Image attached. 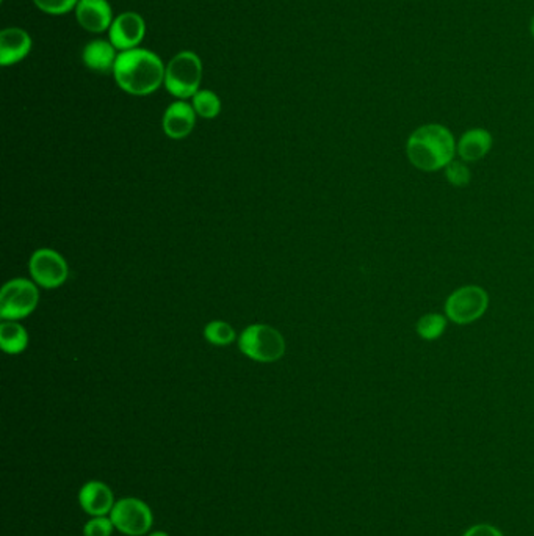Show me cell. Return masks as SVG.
Masks as SVG:
<instances>
[{"mask_svg":"<svg viewBox=\"0 0 534 536\" xmlns=\"http://www.w3.org/2000/svg\"><path fill=\"white\" fill-rule=\"evenodd\" d=\"M30 275L33 281L41 287L55 289L65 284L70 268L62 254L49 248H43L33 252L30 258Z\"/></svg>","mask_w":534,"mask_h":536,"instance_id":"ba28073f","label":"cell"},{"mask_svg":"<svg viewBox=\"0 0 534 536\" xmlns=\"http://www.w3.org/2000/svg\"><path fill=\"white\" fill-rule=\"evenodd\" d=\"M489 306L488 292L480 285H464L445 301V314L453 324L469 325L484 316Z\"/></svg>","mask_w":534,"mask_h":536,"instance_id":"5b68a950","label":"cell"},{"mask_svg":"<svg viewBox=\"0 0 534 536\" xmlns=\"http://www.w3.org/2000/svg\"><path fill=\"white\" fill-rule=\"evenodd\" d=\"M204 336L213 345L225 347V345H231L235 341V331L231 325L221 322V320H215L207 325Z\"/></svg>","mask_w":534,"mask_h":536,"instance_id":"ac0fdd59","label":"cell"},{"mask_svg":"<svg viewBox=\"0 0 534 536\" xmlns=\"http://www.w3.org/2000/svg\"><path fill=\"white\" fill-rule=\"evenodd\" d=\"M113 529L115 525L110 517L96 516L85 524L84 536H111Z\"/></svg>","mask_w":534,"mask_h":536,"instance_id":"7402d4cb","label":"cell"},{"mask_svg":"<svg viewBox=\"0 0 534 536\" xmlns=\"http://www.w3.org/2000/svg\"><path fill=\"white\" fill-rule=\"evenodd\" d=\"M447 320L440 314H426L422 317L417 324V333L425 341H434L444 334Z\"/></svg>","mask_w":534,"mask_h":536,"instance_id":"d6986e66","label":"cell"},{"mask_svg":"<svg viewBox=\"0 0 534 536\" xmlns=\"http://www.w3.org/2000/svg\"><path fill=\"white\" fill-rule=\"evenodd\" d=\"M194 111L196 115L206 120H213L219 115L221 111V101L219 97L210 90H200L193 96Z\"/></svg>","mask_w":534,"mask_h":536,"instance_id":"e0dca14e","label":"cell"},{"mask_svg":"<svg viewBox=\"0 0 534 536\" xmlns=\"http://www.w3.org/2000/svg\"><path fill=\"white\" fill-rule=\"evenodd\" d=\"M196 123L193 105L185 101H176L168 107L163 115V130L169 138L181 140L192 134Z\"/></svg>","mask_w":534,"mask_h":536,"instance_id":"4fadbf2b","label":"cell"},{"mask_svg":"<svg viewBox=\"0 0 534 536\" xmlns=\"http://www.w3.org/2000/svg\"><path fill=\"white\" fill-rule=\"evenodd\" d=\"M492 148V136L488 130H467L457 143L456 153L464 162L481 161Z\"/></svg>","mask_w":534,"mask_h":536,"instance_id":"9a60e30c","label":"cell"},{"mask_svg":"<svg viewBox=\"0 0 534 536\" xmlns=\"http://www.w3.org/2000/svg\"><path fill=\"white\" fill-rule=\"evenodd\" d=\"M167 66L160 57L148 49L119 52L113 68V78L121 90L132 96H148L165 84Z\"/></svg>","mask_w":534,"mask_h":536,"instance_id":"6da1fadb","label":"cell"},{"mask_svg":"<svg viewBox=\"0 0 534 536\" xmlns=\"http://www.w3.org/2000/svg\"><path fill=\"white\" fill-rule=\"evenodd\" d=\"M29 334L22 325L14 320H4L0 325V347L8 355H18L27 349Z\"/></svg>","mask_w":534,"mask_h":536,"instance_id":"2e32d148","label":"cell"},{"mask_svg":"<svg viewBox=\"0 0 534 536\" xmlns=\"http://www.w3.org/2000/svg\"><path fill=\"white\" fill-rule=\"evenodd\" d=\"M201 80H202V62L194 52H179L168 62L165 88L174 97L181 101L193 97L200 91Z\"/></svg>","mask_w":534,"mask_h":536,"instance_id":"3957f363","label":"cell"},{"mask_svg":"<svg viewBox=\"0 0 534 536\" xmlns=\"http://www.w3.org/2000/svg\"><path fill=\"white\" fill-rule=\"evenodd\" d=\"M116 59H118V54H116L115 45L107 39H93L85 45L84 52H82V62L91 71H113Z\"/></svg>","mask_w":534,"mask_h":536,"instance_id":"5bb4252c","label":"cell"},{"mask_svg":"<svg viewBox=\"0 0 534 536\" xmlns=\"http://www.w3.org/2000/svg\"><path fill=\"white\" fill-rule=\"evenodd\" d=\"M445 176H447V179H448L451 186L465 187V186H469L472 173H470V169H467L465 163L453 161L445 167Z\"/></svg>","mask_w":534,"mask_h":536,"instance_id":"44dd1931","label":"cell"},{"mask_svg":"<svg viewBox=\"0 0 534 536\" xmlns=\"http://www.w3.org/2000/svg\"><path fill=\"white\" fill-rule=\"evenodd\" d=\"M115 529L127 536H143L148 533L154 516L148 505L136 498L121 499L110 513Z\"/></svg>","mask_w":534,"mask_h":536,"instance_id":"52a82bcc","label":"cell"},{"mask_svg":"<svg viewBox=\"0 0 534 536\" xmlns=\"http://www.w3.org/2000/svg\"><path fill=\"white\" fill-rule=\"evenodd\" d=\"M78 502L82 510L93 517L110 515L116 504L113 491L105 483L97 480L88 482L82 486V490L78 492Z\"/></svg>","mask_w":534,"mask_h":536,"instance_id":"7c38bea8","label":"cell"},{"mask_svg":"<svg viewBox=\"0 0 534 536\" xmlns=\"http://www.w3.org/2000/svg\"><path fill=\"white\" fill-rule=\"evenodd\" d=\"M39 301L37 283L18 278L8 281L0 293V317L4 320H20L30 316Z\"/></svg>","mask_w":534,"mask_h":536,"instance_id":"8992f818","label":"cell"},{"mask_svg":"<svg viewBox=\"0 0 534 536\" xmlns=\"http://www.w3.org/2000/svg\"><path fill=\"white\" fill-rule=\"evenodd\" d=\"M76 18L85 30L103 33L109 30L113 22V10L109 0H78Z\"/></svg>","mask_w":534,"mask_h":536,"instance_id":"8fae6325","label":"cell"},{"mask_svg":"<svg viewBox=\"0 0 534 536\" xmlns=\"http://www.w3.org/2000/svg\"><path fill=\"white\" fill-rule=\"evenodd\" d=\"M33 4L45 14L62 16L78 7V0H33Z\"/></svg>","mask_w":534,"mask_h":536,"instance_id":"ffe728a7","label":"cell"},{"mask_svg":"<svg viewBox=\"0 0 534 536\" xmlns=\"http://www.w3.org/2000/svg\"><path fill=\"white\" fill-rule=\"evenodd\" d=\"M464 536H503L496 527L488 525V524H481V525H475L472 529L467 530V533Z\"/></svg>","mask_w":534,"mask_h":536,"instance_id":"603a6c76","label":"cell"},{"mask_svg":"<svg viewBox=\"0 0 534 536\" xmlns=\"http://www.w3.org/2000/svg\"><path fill=\"white\" fill-rule=\"evenodd\" d=\"M32 37L20 27H7L0 32V65H16L32 51Z\"/></svg>","mask_w":534,"mask_h":536,"instance_id":"30bf717a","label":"cell"},{"mask_svg":"<svg viewBox=\"0 0 534 536\" xmlns=\"http://www.w3.org/2000/svg\"><path fill=\"white\" fill-rule=\"evenodd\" d=\"M240 351L258 362H275L285 353L283 334L270 325H251L239 339Z\"/></svg>","mask_w":534,"mask_h":536,"instance_id":"277c9868","label":"cell"},{"mask_svg":"<svg viewBox=\"0 0 534 536\" xmlns=\"http://www.w3.org/2000/svg\"><path fill=\"white\" fill-rule=\"evenodd\" d=\"M146 35V22L136 12L118 14L109 29V41L116 51L136 49Z\"/></svg>","mask_w":534,"mask_h":536,"instance_id":"9c48e42d","label":"cell"},{"mask_svg":"<svg viewBox=\"0 0 534 536\" xmlns=\"http://www.w3.org/2000/svg\"><path fill=\"white\" fill-rule=\"evenodd\" d=\"M530 29H531V33H533V38H534V14H533V18H531V26H530Z\"/></svg>","mask_w":534,"mask_h":536,"instance_id":"d4e9b609","label":"cell"},{"mask_svg":"<svg viewBox=\"0 0 534 536\" xmlns=\"http://www.w3.org/2000/svg\"><path fill=\"white\" fill-rule=\"evenodd\" d=\"M149 536H169L167 532H154V533H151Z\"/></svg>","mask_w":534,"mask_h":536,"instance_id":"cb8c5ba5","label":"cell"},{"mask_svg":"<svg viewBox=\"0 0 534 536\" xmlns=\"http://www.w3.org/2000/svg\"><path fill=\"white\" fill-rule=\"evenodd\" d=\"M456 146L447 128L440 124H425L412 132L406 153L415 169L438 171L455 161Z\"/></svg>","mask_w":534,"mask_h":536,"instance_id":"7a4b0ae2","label":"cell"}]
</instances>
